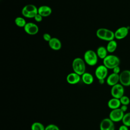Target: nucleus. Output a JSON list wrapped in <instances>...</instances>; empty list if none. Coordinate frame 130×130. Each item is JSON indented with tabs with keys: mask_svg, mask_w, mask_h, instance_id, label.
<instances>
[{
	"mask_svg": "<svg viewBox=\"0 0 130 130\" xmlns=\"http://www.w3.org/2000/svg\"><path fill=\"white\" fill-rule=\"evenodd\" d=\"M120 109L124 112L125 113L127 110V109H128V106L127 105H121L120 107Z\"/></svg>",
	"mask_w": 130,
	"mask_h": 130,
	"instance_id": "c756f323",
	"label": "nucleus"
},
{
	"mask_svg": "<svg viewBox=\"0 0 130 130\" xmlns=\"http://www.w3.org/2000/svg\"><path fill=\"white\" fill-rule=\"evenodd\" d=\"M118 130H129V128L128 127H127V126L124 124H122L119 127Z\"/></svg>",
	"mask_w": 130,
	"mask_h": 130,
	"instance_id": "7c9ffc66",
	"label": "nucleus"
},
{
	"mask_svg": "<svg viewBox=\"0 0 130 130\" xmlns=\"http://www.w3.org/2000/svg\"><path fill=\"white\" fill-rule=\"evenodd\" d=\"M85 62L84 59L80 57H76L74 59L72 66L74 72L82 76L86 71Z\"/></svg>",
	"mask_w": 130,
	"mask_h": 130,
	"instance_id": "f257e3e1",
	"label": "nucleus"
},
{
	"mask_svg": "<svg viewBox=\"0 0 130 130\" xmlns=\"http://www.w3.org/2000/svg\"><path fill=\"white\" fill-rule=\"evenodd\" d=\"M30 128L31 130H45V127L40 122H35L32 123Z\"/></svg>",
	"mask_w": 130,
	"mask_h": 130,
	"instance_id": "4be33fe9",
	"label": "nucleus"
},
{
	"mask_svg": "<svg viewBox=\"0 0 130 130\" xmlns=\"http://www.w3.org/2000/svg\"><path fill=\"white\" fill-rule=\"evenodd\" d=\"M38 14L41 15L43 17H48L51 15L52 13L51 8L46 5L41 6L38 8Z\"/></svg>",
	"mask_w": 130,
	"mask_h": 130,
	"instance_id": "2eb2a0df",
	"label": "nucleus"
},
{
	"mask_svg": "<svg viewBox=\"0 0 130 130\" xmlns=\"http://www.w3.org/2000/svg\"><path fill=\"white\" fill-rule=\"evenodd\" d=\"M98 58L96 52L92 50H88L84 54L83 59L87 64L94 66L98 63Z\"/></svg>",
	"mask_w": 130,
	"mask_h": 130,
	"instance_id": "7ed1b4c3",
	"label": "nucleus"
},
{
	"mask_svg": "<svg viewBox=\"0 0 130 130\" xmlns=\"http://www.w3.org/2000/svg\"><path fill=\"white\" fill-rule=\"evenodd\" d=\"M122 124H124L127 127H130V112L124 113L122 119Z\"/></svg>",
	"mask_w": 130,
	"mask_h": 130,
	"instance_id": "b1692460",
	"label": "nucleus"
},
{
	"mask_svg": "<svg viewBox=\"0 0 130 130\" xmlns=\"http://www.w3.org/2000/svg\"><path fill=\"white\" fill-rule=\"evenodd\" d=\"M43 38L45 41L49 42L50 41V40L51 39L52 37H51V36H50V35L49 34L45 33L43 35Z\"/></svg>",
	"mask_w": 130,
	"mask_h": 130,
	"instance_id": "bb28decb",
	"label": "nucleus"
},
{
	"mask_svg": "<svg viewBox=\"0 0 130 130\" xmlns=\"http://www.w3.org/2000/svg\"><path fill=\"white\" fill-rule=\"evenodd\" d=\"M112 70H113V73H114L115 74H119L121 72V70H120V68L119 67V66L115 67Z\"/></svg>",
	"mask_w": 130,
	"mask_h": 130,
	"instance_id": "c85d7f7f",
	"label": "nucleus"
},
{
	"mask_svg": "<svg viewBox=\"0 0 130 130\" xmlns=\"http://www.w3.org/2000/svg\"><path fill=\"white\" fill-rule=\"evenodd\" d=\"M105 79H100V80H99V82L100 84H103L105 82Z\"/></svg>",
	"mask_w": 130,
	"mask_h": 130,
	"instance_id": "2f4dec72",
	"label": "nucleus"
},
{
	"mask_svg": "<svg viewBox=\"0 0 130 130\" xmlns=\"http://www.w3.org/2000/svg\"><path fill=\"white\" fill-rule=\"evenodd\" d=\"M124 93V86L120 83L112 86L111 89V94L112 98L120 99Z\"/></svg>",
	"mask_w": 130,
	"mask_h": 130,
	"instance_id": "39448f33",
	"label": "nucleus"
},
{
	"mask_svg": "<svg viewBox=\"0 0 130 130\" xmlns=\"http://www.w3.org/2000/svg\"><path fill=\"white\" fill-rule=\"evenodd\" d=\"M106 82L107 84L110 86H113L119 82V74L111 73L106 78Z\"/></svg>",
	"mask_w": 130,
	"mask_h": 130,
	"instance_id": "ddd939ff",
	"label": "nucleus"
},
{
	"mask_svg": "<svg viewBox=\"0 0 130 130\" xmlns=\"http://www.w3.org/2000/svg\"><path fill=\"white\" fill-rule=\"evenodd\" d=\"M100 130H115L114 122L109 117L104 118L100 124Z\"/></svg>",
	"mask_w": 130,
	"mask_h": 130,
	"instance_id": "1a4fd4ad",
	"label": "nucleus"
},
{
	"mask_svg": "<svg viewBox=\"0 0 130 130\" xmlns=\"http://www.w3.org/2000/svg\"><path fill=\"white\" fill-rule=\"evenodd\" d=\"M15 24L19 27H24L26 24L25 19L21 17H17L14 20Z\"/></svg>",
	"mask_w": 130,
	"mask_h": 130,
	"instance_id": "412c9836",
	"label": "nucleus"
},
{
	"mask_svg": "<svg viewBox=\"0 0 130 130\" xmlns=\"http://www.w3.org/2000/svg\"><path fill=\"white\" fill-rule=\"evenodd\" d=\"M129 28L126 26H121L117 28L115 33V38L117 40H122L128 34Z\"/></svg>",
	"mask_w": 130,
	"mask_h": 130,
	"instance_id": "9d476101",
	"label": "nucleus"
},
{
	"mask_svg": "<svg viewBox=\"0 0 130 130\" xmlns=\"http://www.w3.org/2000/svg\"><path fill=\"white\" fill-rule=\"evenodd\" d=\"M115 33L114 31L112 30L107 29L106 34V36L105 38V41H111L112 40H114L115 39Z\"/></svg>",
	"mask_w": 130,
	"mask_h": 130,
	"instance_id": "5701e85b",
	"label": "nucleus"
},
{
	"mask_svg": "<svg viewBox=\"0 0 130 130\" xmlns=\"http://www.w3.org/2000/svg\"><path fill=\"white\" fill-rule=\"evenodd\" d=\"M25 32L29 35H35L39 31V27L38 25L33 22L26 23L23 27Z\"/></svg>",
	"mask_w": 130,
	"mask_h": 130,
	"instance_id": "9b49d317",
	"label": "nucleus"
},
{
	"mask_svg": "<svg viewBox=\"0 0 130 130\" xmlns=\"http://www.w3.org/2000/svg\"><path fill=\"white\" fill-rule=\"evenodd\" d=\"M94 74L98 80L105 79L108 77V69L104 64L100 65L95 69Z\"/></svg>",
	"mask_w": 130,
	"mask_h": 130,
	"instance_id": "6e6552de",
	"label": "nucleus"
},
{
	"mask_svg": "<svg viewBox=\"0 0 130 130\" xmlns=\"http://www.w3.org/2000/svg\"><path fill=\"white\" fill-rule=\"evenodd\" d=\"M45 130H60L58 126L54 124H50L45 126Z\"/></svg>",
	"mask_w": 130,
	"mask_h": 130,
	"instance_id": "a878e982",
	"label": "nucleus"
},
{
	"mask_svg": "<svg viewBox=\"0 0 130 130\" xmlns=\"http://www.w3.org/2000/svg\"><path fill=\"white\" fill-rule=\"evenodd\" d=\"M121 105V104L120 101V99L115 98H112L110 99L107 103L108 107L111 110L119 108Z\"/></svg>",
	"mask_w": 130,
	"mask_h": 130,
	"instance_id": "dca6fc26",
	"label": "nucleus"
},
{
	"mask_svg": "<svg viewBox=\"0 0 130 130\" xmlns=\"http://www.w3.org/2000/svg\"><path fill=\"white\" fill-rule=\"evenodd\" d=\"M81 76L75 72L70 73L67 75L66 77V80L67 82L70 84H76L80 81L81 79Z\"/></svg>",
	"mask_w": 130,
	"mask_h": 130,
	"instance_id": "f8f14e48",
	"label": "nucleus"
},
{
	"mask_svg": "<svg viewBox=\"0 0 130 130\" xmlns=\"http://www.w3.org/2000/svg\"><path fill=\"white\" fill-rule=\"evenodd\" d=\"M119 83L124 87L130 86V70H124L120 72Z\"/></svg>",
	"mask_w": 130,
	"mask_h": 130,
	"instance_id": "0eeeda50",
	"label": "nucleus"
},
{
	"mask_svg": "<svg viewBox=\"0 0 130 130\" xmlns=\"http://www.w3.org/2000/svg\"><path fill=\"white\" fill-rule=\"evenodd\" d=\"M96 53L98 57L103 60L108 55V52L106 47L103 46H101L97 48Z\"/></svg>",
	"mask_w": 130,
	"mask_h": 130,
	"instance_id": "a211bd4d",
	"label": "nucleus"
},
{
	"mask_svg": "<svg viewBox=\"0 0 130 130\" xmlns=\"http://www.w3.org/2000/svg\"><path fill=\"white\" fill-rule=\"evenodd\" d=\"M106 48L109 53H113L115 51L117 48V43L115 40H112L111 41L108 42L107 46Z\"/></svg>",
	"mask_w": 130,
	"mask_h": 130,
	"instance_id": "6ab92c4d",
	"label": "nucleus"
},
{
	"mask_svg": "<svg viewBox=\"0 0 130 130\" xmlns=\"http://www.w3.org/2000/svg\"><path fill=\"white\" fill-rule=\"evenodd\" d=\"M81 80L84 84L86 85H90L93 82L94 78L91 74L88 72H85L81 76Z\"/></svg>",
	"mask_w": 130,
	"mask_h": 130,
	"instance_id": "f3484780",
	"label": "nucleus"
},
{
	"mask_svg": "<svg viewBox=\"0 0 130 130\" xmlns=\"http://www.w3.org/2000/svg\"><path fill=\"white\" fill-rule=\"evenodd\" d=\"M120 101L121 105L128 106L130 103V99H129V97L126 95H123L120 99Z\"/></svg>",
	"mask_w": 130,
	"mask_h": 130,
	"instance_id": "393cba45",
	"label": "nucleus"
},
{
	"mask_svg": "<svg viewBox=\"0 0 130 130\" xmlns=\"http://www.w3.org/2000/svg\"><path fill=\"white\" fill-rule=\"evenodd\" d=\"M107 28H100L97 29L96 31V37L100 40L105 41L106 34Z\"/></svg>",
	"mask_w": 130,
	"mask_h": 130,
	"instance_id": "aec40b11",
	"label": "nucleus"
},
{
	"mask_svg": "<svg viewBox=\"0 0 130 130\" xmlns=\"http://www.w3.org/2000/svg\"><path fill=\"white\" fill-rule=\"evenodd\" d=\"M48 45L51 49L55 51L60 50L62 46L60 40L55 37L51 38L50 41L48 42Z\"/></svg>",
	"mask_w": 130,
	"mask_h": 130,
	"instance_id": "4468645a",
	"label": "nucleus"
},
{
	"mask_svg": "<svg viewBox=\"0 0 130 130\" xmlns=\"http://www.w3.org/2000/svg\"><path fill=\"white\" fill-rule=\"evenodd\" d=\"M34 19L36 21V22H41L43 20V17L40 15L39 14H37L35 17H34Z\"/></svg>",
	"mask_w": 130,
	"mask_h": 130,
	"instance_id": "cd10ccee",
	"label": "nucleus"
},
{
	"mask_svg": "<svg viewBox=\"0 0 130 130\" xmlns=\"http://www.w3.org/2000/svg\"><path fill=\"white\" fill-rule=\"evenodd\" d=\"M124 113L119 108L111 110L110 111L109 118L114 122H118L122 121Z\"/></svg>",
	"mask_w": 130,
	"mask_h": 130,
	"instance_id": "423d86ee",
	"label": "nucleus"
},
{
	"mask_svg": "<svg viewBox=\"0 0 130 130\" xmlns=\"http://www.w3.org/2000/svg\"><path fill=\"white\" fill-rule=\"evenodd\" d=\"M38 8L32 4H28L23 7L22 9L21 13L26 18H32L38 13Z\"/></svg>",
	"mask_w": 130,
	"mask_h": 130,
	"instance_id": "20e7f679",
	"label": "nucleus"
},
{
	"mask_svg": "<svg viewBox=\"0 0 130 130\" xmlns=\"http://www.w3.org/2000/svg\"><path fill=\"white\" fill-rule=\"evenodd\" d=\"M103 64L108 69H113L117 66H119L120 63L119 58L115 55H108L103 59Z\"/></svg>",
	"mask_w": 130,
	"mask_h": 130,
	"instance_id": "f03ea898",
	"label": "nucleus"
}]
</instances>
